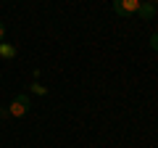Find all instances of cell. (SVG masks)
<instances>
[{
    "label": "cell",
    "mask_w": 158,
    "mask_h": 148,
    "mask_svg": "<svg viewBox=\"0 0 158 148\" xmlns=\"http://www.w3.org/2000/svg\"><path fill=\"white\" fill-rule=\"evenodd\" d=\"M153 6H156V8H158V0H153Z\"/></svg>",
    "instance_id": "cell-8"
},
{
    "label": "cell",
    "mask_w": 158,
    "mask_h": 148,
    "mask_svg": "<svg viewBox=\"0 0 158 148\" xmlns=\"http://www.w3.org/2000/svg\"><path fill=\"white\" fill-rule=\"evenodd\" d=\"M16 48L11 45V42H0V58H8V61H11V58H16Z\"/></svg>",
    "instance_id": "cell-4"
},
{
    "label": "cell",
    "mask_w": 158,
    "mask_h": 148,
    "mask_svg": "<svg viewBox=\"0 0 158 148\" xmlns=\"http://www.w3.org/2000/svg\"><path fill=\"white\" fill-rule=\"evenodd\" d=\"M140 0H113V11L118 16H137Z\"/></svg>",
    "instance_id": "cell-2"
},
{
    "label": "cell",
    "mask_w": 158,
    "mask_h": 148,
    "mask_svg": "<svg viewBox=\"0 0 158 148\" xmlns=\"http://www.w3.org/2000/svg\"><path fill=\"white\" fill-rule=\"evenodd\" d=\"M150 48H153V50H158V32H153V37H150Z\"/></svg>",
    "instance_id": "cell-5"
},
{
    "label": "cell",
    "mask_w": 158,
    "mask_h": 148,
    "mask_svg": "<svg viewBox=\"0 0 158 148\" xmlns=\"http://www.w3.org/2000/svg\"><path fill=\"white\" fill-rule=\"evenodd\" d=\"M32 90L37 93V95H45V87H42V85H37V82H34V85H32Z\"/></svg>",
    "instance_id": "cell-6"
},
{
    "label": "cell",
    "mask_w": 158,
    "mask_h": 148,
    "mask_svg": "<svg viewBox=\"0 0 158 148\" xmlns=\"http://www.w3.org/2000/svg\"><path fill=\"white\" fill-rule=\"evenodd\" d=\"M29 106H32L29 95H27V93H21V95H16L11 101V106H8L6 111H8V116H13V119H21V116L29 114Z\"/></svg>",
    "instance_id": "cell-1"
},
{
    "label": "cell",
    "mask_w": 158,
    "mask_h": 148,
    "mask_svg": "<svg viewBox=\"0 0 158 148\" xmlns=\"http://www.w3.org/2000/svg\"><path fill=\"white\" fill-rule=\"evenodd\" d=\"M158 13V8L153 6V0H140V8H137V16L142 19V21H150L153 16Z\"/></svg>",
    "instance_id": "cell-3"
},
{
    "label": "cell",
    "mask_w": 158,
    "mask_h": 148,
    "mask_svg": "<svg viewBox=\"0 0 158 148\" xmlns=\"http://www.w3.org/2000/svg\"><path fill=\"white\" fill-rule=\"evenodd\" d=\"M3 40H6V24L0 21V42H3Z\"/></svg>",
    "instance_id": "cell-7"
}]
</instances>
